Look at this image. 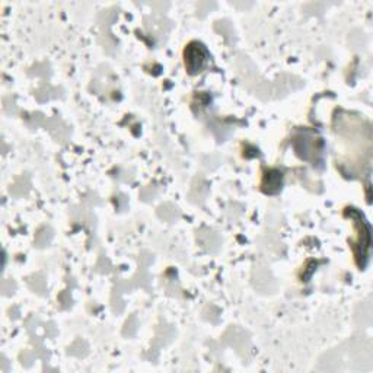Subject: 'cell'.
Instances as JSON below:
<instances>
[{
	"label": "cell",
	"instance_id": "cell-1",
	"mask_svg": "<svg viewBox=\"0 0 373 373\" xmlns=\"http://www.w3.org/2000/svg\"><path fill=\"white\" fill-rule=\"evenodd\" d=\"M207 61V51L200 43H190L184 50V64L185 69L191 75L200 73L206 66Z\"/></svg>",
	"mask_w": 373,
	"mask_h": 373
}]
</instances>
